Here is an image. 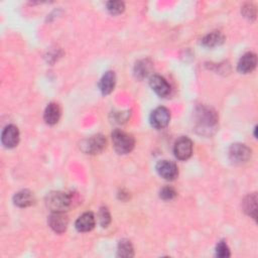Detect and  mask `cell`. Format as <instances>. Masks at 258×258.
<instances>
[{
	"mask_svg": "<svg viewBox=\"0 0 258 258\" xmlns=\"http://www.w3.org/2000/svg\"><path fill=\"white\" fill-rule=\"evenodd\" d=\"M195 128L200 135L211 136L218 128L217 113L207 106H199L195 112Z\"/></svg>",
	"mask_w": 258,
	"mask_h": 258,
	"instance_id": "1",
	"label": "cell"
},
{
	"mask_svg": "<svg viewBox=\"0 0 258 258\" xmlns=\"http://www.w3.org/2000/svg\"><path fill=\"white\" fill-rule=\"evenodd\" d=\"M72 195L63 191H51L45 198V205L51 212L64 213L73 205Z\"/></svg>",
	"mask_w": 258,
	"mask_h": 258,
	"instance_id": "2",
	"label": "cell"
},
{
	"mask_svg": "<svg viewBox=\"0 0 258 258\" xmlns=\"http://www.w3.org/2000/svg\"><path fill=\"white\" fill-rule=\"evenodd\" d=\"M112 142L113 147L118 154H127L131 152L135 145L134 137L131 134L119 129L112 132Z\"/></svg>",
	"mask_w": 258,
	"mask_h": 258,
	"instance_id": "3",
	"label": "cell"
},
{
	"mask_svg": "<svg viewBox=\"0 0 258 258\" xmlns=\"http://www.w3.org/2000/svg\"><path fill=\"white\" fill-rule=\"evenodd\" d=\"M107 145V140L102 134H95L84 139L81 142L80 148L86 154H98L102 152Z\"/></svg>",
	"mask_w": 258,
	"mask_h": 258,
	"instance_id": "4",
	"label": "cell"
},
{
	"mask_svg": "<svg viewBox=\"0 0 258 258\" xmlns=\"http://www.w3.org/2000/svg\"><path fill=\"white\" fill-rule=\"evenodd\" d=\"M251 157V149L242 143H234L229 148V158L235 164H243Z\"/></svg>",
	"mask_w": 258,
	"mask_h": 258,
	"instance_id": "5",
	"label": "cell"
},
{
	"mask_svg": "<svg viewBox=\"0 0 258 258\" xmlns=\"http://www.w3.org/2000/svg\"><path fill=\"white\" fill-rule=\"evenodd\" d=\"M173 153L179 160L188 159L192 154V141L186 136L179 137L174 143Z\"/></svg>",
	"mask_w": 258,
	"mask_h": 258,
	"instance_id": "6",
	"label": "cell"
},
{
	"mask_svg": "<svg viewBox=\"0 0 258 258\" xmlns=\"http://www.w3.org/2000/svg\"><path fill=\"white\" fill-rule=\"evenodd\" d=\"M170 121V112L165 107H157L150 114V124L155 129L165 128Z\"/></svg>",
	"mask_w": 258,
	"mask_h": 258,
	"instance_id": "7",
	"label": "cell"
},
{
	"mask_svg": "<svg viewBox=\"0 0 258 258\" xmlns=\"http://www.w3.org/2000/svg\"><path fill=\"white\" fill-rule=\"evenodd\" d=\"M157 173L166 180H173L178 175V168L176 164L169 160H160L156 164Z\"/></svg>",
	"mask_w": 258,
	"mask_h": 258,
	"instance_id": "8",
	"label": "cell"
},
{
	"mask_svg": "<svg viewBox=\"0 0 258 258\" xmlns=\"http://www.w3.org/2000/svg\"><path fill=\"white\" fill-rule=\"evenodd\" d=\"M1 142L6 148H13L19 142V130L15 125H7L1 134Z\"/></svg>",
	"mask_w": 258,
	"mask_h": 258,
	"instance_id": "9",
	"label": "cell"
},
{
	"mask_svg": "<svg viewBox=\"0 0 258 258\" xmlns=\"http://www.w3.org/2000/svg\"><path fill=\"white\" fill-rule=\"evenodd\" d=\"M48 226L57 234L63 233L69 225V219L64 213L52 212L47 220Z\"/></svg>",
	"mask_w": 258,
	"mask_h": 258,
	"instance_id": "10",
	"label": "cell"
},
{
	"mask_svg": "<svg viewBox=\"0 0 258 258\" xmlns=\"http://www.w3.org/2000/svg\"><path fill=\"white\" fill-rule=\"evenodd\" d=\"M149 85L151 89L155 92V94L161 98H164L170 94V91H171L170 85L161 76H158V75L152 76L149 79Z\"/></svg>",
	"mask_w": 258,
	"mask_h": 258,
	"instance_id": "11",
	"label": "cell"
},
{
	"mask_svg": "<svg viewBox=\"0 0 258 258\" xmlns=\"http://www.w3.org/2000/svg\"><path fill=\"white\" fill-rule=\"evenodd\" d=\"M257 64V56L253 52H246L238 61L237 70L241 74L251 73Z\"/></svg>",
	"mask_w": 258,
	"mask_h": 258,
	"instance_id": "12",
	"label": "cell"
},
{
	"mask_svg": "<svg viewBox=\"0 0 258 258\" xmlns=\"http://www.w3.org/2000/svg\"><path fill=\"white\" fill-rule=\"evenodd\" d=\"M95 224L96 220L94 214L91 212H86L77 219L75 227L79 232H89L94 229Z\"/></svg>",
	"mask_w": 258,
	"mask_h": 258,
	"instance_id": "13",
	"label": "cell"
},
{
	"mask_svg": "<svg viewBox=\"0 0 258 258\" xmlns=\"http://www.w3.org/2000/svg\"><path fill=\"white\" fill-rule=\"evenodd\" d=\"M13 203L19 208H27L35 203V198L32 191L28 189H22L14 195Z\"/></svg>",
	"mask_w": 258,
	"mask_h": 258,
	"instance_id": "14",
	"label": "cell"
},
{
	"mask_svg": "<svg viewBox=\"0 0 258 258\" xmlns=\"http://www.w3.org/2000/svg\"><path fill=\"white\" fill-rule=\"evenodd\" d=\"M61 115V110L58 104L56 103H49L43 113V119L46 124L54 125L59 121Z\"/></svg>",
	"mask_w": 258,
	"mask_h": 258,
	"instance_id": "15",
	"label": "cell"
},
{
	"mask_svg": "<svg viewBox=\"0 0 258 258\" xmlns=\"http://www.w3.org/2000/svg\"><path fill=\"white\" fill-rule=\"evenodd\" d=\"M116 76L112 71L106 72L99 82V89L103 95H109L115 88Z\"/></svg>",
	"mask_w": 258,
	"mask_h": 258,
	"instance_id": "16",
	"label": "cell"
},
{
	"mask_svg": "<svg viewBox=\"0 0 258 258\" xmlns=\"http://www.w3.org/2000/svg\"><path fill=\"white\" fill-rule=\"evenodd\" d=\"M242 206H243L244 212L248 216L252 217L253 219L257 218V195H256V192L248 195L243 200Z\"/></svg>",
	"mask_w": 258,
	"mask_h": 258,
	"instance_id": "17",
	"label": "cell"
},
{
	"mask_svg": "<svg viewBox=\"0 0 258 258\" xmlns=\"http://www.w3.org/2000/svg\"><path fill=\"white\" fill-rule=\"evenodd\" d=\"M225 41V36L220 31H213L202 38V44L206 47H215Z\"/></svg>",
	"mask_w": 258,
	"mask_h": 258,
	"instance_id": "18",
	"label": "cell"
},
{
	"mask_svg": "<svg viewBox=\"0 0 258 258\" xmlns=\"http://www.w3.org/2000/svg\"><path fill=\"white\" fill-rule=\"evenodd\" d=\"M152 70V63L149 59H141L136 62L134 68L135 76L139 79H144L147 77Z\"/></svg>",
	"mask_w": 258,
	"mask_h": 258,
	"instance_id": "19",
	"label": "cell"
},
{
	"mask_svg": "<svg viewBox=\"0 0 258 258\" xmlns=\"http://www.w3.org/2000/svg\"><path fill=\"white\" fill-rule=\"evenodd\" d=\"M117 255L119 257H133L134 256V249L132 244L130 243L129 240H121L118 244V250H117Z\"/></svg>",
	"mask_w": 258,
	"mask_h": 258,
	"instance_id": "20",
	"label": "cell"
},
{
	"mask_svg": "<svg viewBox=\"0 0 258 258\" xmlns=\"http://www.w3.org/2000/svg\"><path fill=\"white\" fill-rule=\"evenodd\" d=\"M107 10L112 15H118L125 9V4L122 1H108L106 3Z\"/></svg>",
	"mask_w": 258,
	"mask_h": 258,
	"instance_id": "21",
	"label": "cell"
},
{
	"mask_svg": "<svg viewBox=\"0 0 258 258\" xmlns=\"http://www.w3.org/2000/svg\"><path fill=\"white\" fill-rule=\"evenodd\" d=\"M99 223H100L101 227H103V228H107L109 226V224L111 223V215H110L109 210L106 207L100 208Z\"/></svg>",
	"mask_w": 258,
	"mask_h": 258,
	"instance_id": "22",
	"label": "cell"
},
{
	"mask_svg": "<svg viewBox=\"0 0 258 258\" xmlns=\"http://www.w3.org/2000/svg\"><path fill=\"white\" fill-rule=\"evenodd\" d=\"M216 255L220 258H227L230 257L231 253H230V249L227 245V243L225 241H220L217 244L216 247Z\"/></svg>",
	"mask_w": 258,
	"mask_h": 258,
	"instance_id": "23",
	"label": "cell"
},
{
	"mask_svg": "<svg viewBox=\"0 0 258 258\" xmlns=\"http://www.w3.org/2000/svg\"><path fill=\"white\" fill-rule=\"evenodd\" d=\"M242 14L244 15V17L248 18V19H255L256 17V8L253 4L251 3H246L243 7H242Z\"/></svg>",
	"mask_w": 258,
	"mask_h": 258,
	"instance_id": "24",
	"label": "cell"
},
{
	"mask_svg": "<svg viewBox=\"0 0 258 258\" xmlns=\"http://www.w3.org/2000/svg\"><path fill=\"white\" fill-rule=\"evenodd\" d=\"M176 196V191L171 186H164L161 188L159 192V197L164 201H170L174 199Z\"/></svg>",
	"mask_w": 258,
	"mask_h": 258,
	"instance_id": "25",
	"label": "cell"
}]
</instances>
